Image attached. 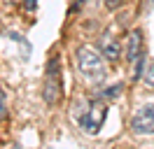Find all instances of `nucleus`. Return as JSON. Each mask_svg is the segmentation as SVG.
I'll return each instance as SVG.
<instances>
[{
  "instance_id": "0eeeda50",
  "label": "nucleus",
  "mask_w": 154,
  "mask_h": 149,
  "mask_svg": "<svg viewBox=\"0 0 154 149\" xmlns=\"http://www.w3.org/2000/svg\"><path fill=\"white\" fill-rule=\"evenodd\" d=\"M89 102L91 100H84V98H79V100H75L72 102V119L82 126V121H84V117H87V112H89Z\"/></svg>"
},
{
  "instance_id": "f03ea898",
  "label": "nucleus",
  "mask_w": 154,
  "mask_h": 149,
  "mask_svg": "<svg viewBox=\"0 0 154 149\" xmlns=\"http://www.w3.org/2000/svg\"><path fill=\"white\" fill-rule=\"evenodd\" d=\"M63 93V82H61V58L51 56L45 68V82H42V98L47 105H56Z\"/></svg>"
},
{
  "instance_id": "20e7f679",
  "label": "nucleus",
  "mask_w": 154,
  "mask_h": 149,
  "mask_svg": "<svg viewBox=\"0 0 154 149\" xmlns=\"http://www.w3.org/2000/svg\"><path fill=\"white\" fill-rule=\"evenodd\" d=\"M131 130L138 135H149L154 133V105H145L133 114L131 119Z\"/></svg>"
},
{
  "instance_id": "f257e3e1",
  "label": "nucleus",
  "mask_w": 154,
  "mask_h": 149,
  "mask_svg": "<svg viewBox=\"0 0 154 149\" xmlns=\"http://www.w3.org/2000/svg\"><path fill=\"white\" fill-rule=\"evenodd\" d=\"M75 58H77L79 72L84 74L87 79H91V82H100V79L105 77V58H103V54L98 51L96 47L82 44L75 51Z\"/></svg>"
},
{
  "instance_id": "39448f33",
  "label": "nucleus",
  "mask_w": 154,
  "mask_h": 149,
  "mask_svg": "<svg viewBox=\"0 0 154 149\" xmlns=\"http://www.w3.org/2000/svg\"><path fill=\"white\" fill-rule=\"evenodd\" d=\"M98 51L103 54L105 61H112V63H115L117 58L122 56V47L117 42V37H112V33H103V35H100V47H98Z\"/></svg>"
},
{
  "instance_id": "6e6552de",
  "label": "nucleus",
  "mask_w": 154,
  "mask_h": 149,
  "mask_svg": "<svg viewBox=\"0 0 154 149\" xmlns=\"http://www.w3.org/2000/svg\"><path fill=\"white\" fill-rule=\"evenodd\" d=\"M122 91H124V84H115V86H107L105 91H100V100H115V98H119L122 96Z\"/></svg>"
},
{
  "instance_id": "9d476101",
  "label": "nucleus",
  "mask_w": 154,
  "mask_h": 149,
  "mask_svg": "<svg viewBox=\"0 0 154 149\" xmlns=\"http://www.w3.org/2000/svg\"><path fill=\"white\" fill-rule=\"evenodd\" d=\"M124 2H126V0H105V7L110 9V12H115V9H119Z\"/></svg>"
},
{
  "instance_id": "7ed1b4c3",
  "label": "nucleus",
  "mask_w": 154,
  "mask_h": 149,
  "mask_svg": "<svg viewBox=\"0 0 154 149\" xmlns=\"http://www.w3.org/2000/svg\"><path fill=\"white\" fill-rule=\"evenodd\" d=\"M105 117H107L105 102L100 100V98H96V100L89 102V112H87V117H84V121H82V128L87 130V133H91V135H96L98 130L103 128Z\"/></svg>"
},
{
  "instance_id": "423d86ee",
  "label": "nucleus",
  "mask_w": 154,
  "mask_h": 149,
  "mask_svg": "<svg viewBox=\"0 0 154 149\" xmlns=\"http://www.w3.org/2000/svg\"><path fill=\"white\" fill-rule=\"evenodd\" d=\"M143 47H145V42H143V30H138L135 28L133 33L128 35V44H126V58L131 61V63H135L138 58H143Z\"/></svg>"
},
{
  "instance_id": "9b49d317",
  "label": "nucleus",
  "mask_w": 154,
  "mask_h": 149,
  "mask_svg": "<svg viewBox=\"0 0 154 149\" xmlns=\"http://www.w3.org/2000/svg\"><path fill=\"white\" fill-rule=\"evenodd\" d=\"M7 114V102H5V91L0 89V119Z\"/></svg>"
},
{
  "instance_id": "ddd939ff",
  "label": "nucleus",
  "mask_w": 154,
  "mask_h": 149,
  "mask_svg": "<svg viewBox=\"0 0 154 149\" xmlns=\"http://www.w3.org/2000/svg\"><path fill=\"white\" fill-rule=\"evenodd\" d=\"M149 2H154V0H149Z\"/></svg>"
},
{
  "instance_id": "f8f14e48",
  "label": "nucleus",
  "mask_w": 154,
  "mask_h": 149,
  "mask_svg": "<svg viewBox=\"0 0 154 149\" xmlns=\"http://www.w3.org/2000/svg\"><path fill=\"white\" fill-rule=\"evenodd\" d=\"M23 7L26 9H35L38 7V0H23Z\"/></svg>"
},
{
  "instance_id": "1a4fd4ad",
  "label": "nucleus",
  "mask_w": 154,
  "mask_h": 149,
  "mask_svg": "<svg viewBox=\"0 0 154 149\" xmlns=\"http://www.w3.org/2000/svg\"><path fill=\"white\" fill-rule=\"evenodd\" d=\"M143 79H145V84H147L149 89H154V61H149V63H145V72H143Z\"/></svg>"
}]
</instances>
